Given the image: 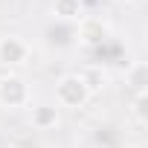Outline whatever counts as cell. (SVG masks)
<instances>
[{"label":"cell","mask_w":148,"mask_h":148,"mask_svg":"<svg viewBox=\"0 0 148 148\" xmlns=\"http://www.w3.org/2000/svg\"><path fill=\"white\" fill-rule=\"evenodd\" d=\"M76 41L84 47V49H102L108 41H110V26L108 21L102 18H82L76 23Z\"/></svg>","instance_id":"obj_3"},{"label":"cell","mask_w":148,"mask_h":148,"mask_svg":"<svg viewBox=\"0 0 148 148\" xmlns=\"http://www.w3.org/2000/svg\"><path fill=\"white\" fill-rule=\"evenodd\" d=\"M32 105V87L21 73H3L0 76V108L6 110H21Z\"/></svg>","instance_id":"obj_2"},{"label":"cell","mask_w":148,"mask_h":148,"mask_svg":"<svg viewBox=\"0 0 148 148\" xmlns=\"http://www.w3.org/2000/svg\"><path fill=\"white\" fill-rule=\"evenodd\" d=\"M32 58V47L21 35H0V64L9 67L12 73L18 67H26Z\"/></svg>","instance_id":"obj_4"},{"label":"cell","mask_w":148,"mask_h":148,"mask_svg":"<svg viewBox=\"0 0 148 148\" xmlns=\"http://www.w3.org/2000/svg\"><path fill=\"white\" fill-rule=\"evenodd\" d=\"M49 12H52V21L67 23V26H76L84 18V0H52Z\"/></svg>","instance_id":"obj_6"},{"label":"cell","mask_w":148,"mask_h":148,"mask_svg":"<svg viewBox=\"0 0 148 148\" xmlns=\"http://www.w3.org/2000/svg\"><path fill=\"white\" fill-rule=\"evenodd\" d=\"M61 122V108L55 102H38L29 105V125L35 131H52Z\"/></svg>","instance_id":"obj_5"},{"label":"cell","mask_w":148,"mask_h":148,"mask_svg":"<svg viewBox=\"0 0 148 148\" xmlns=\"http://www.w3.org/2000/svg\"><path fill=\"white\" fill-rule=\"evenodd\" d=\"M90 90L82 79V73H64V76H58L55 82V105L58 108H67V110H79L90 102Z\"/></svg>","instance_id":"obj_1"},{"label":"cell","mask_w":148,"mask_h":148,"mask_svg":"<svg viewBox=\"0 0 148 148\" xmlns=\"http://www.w3.org/2000/svg\"><path fill=\"white\" fill-rule=\"evenodd\" d=\"M113 3H119V6H131V3H139V0H113Z\"/></svg>","instance_id":"obj_10"},{"label":"cell","mask_w":148,"mask_h":148,"mask_svg":"<svg viewBox=\"0 0 148 148\" xmlns=\"http://www.w3.org/2000/svg\"><path fill=\"white\" fill-rule=\"evenodd\" d=\"M136 148H142V145H136Z\"/></svg>","instance_id":"obj_11"},{"label":"cell","mask_w":148,"mask_h":148,"mask_svg":"<svg viewBox=\"0 0 148 148\" xmlns=\"http://www.w3.org/2000/svg\"><path fill=\"white\" fill-rule=\"evenodd\" d=\"M125 82L134 87V93H145L148 90V67H145V61H134L125 70Z\"/></svg>","instance_id":"obj_7"},{"label":"cell","mask_w":148,"mask_h":148,"mask_svg":"<svg viewBox=\"0 0 148 148\" xmlns=\"http://www.w3.org/2000/svg\"><path fill=\"white\" fill-rule=\"evenodd\" d=\"M131 113H134V119L142 125L145 122V93H134V105H131Z\"/></svg>","instance_id":"obj_9"},{"label":"cell","mask_w":148,"mask_h":148,"mask_svg":"<svg viewBox=\"0 0 148 148\" xmlns=\"http://www.w3.org/2000/svg\"><path fill=\"white\" fill-rule=\"evenodd\" d=\"M82 79H84L87 90L96 93V90H102V87L108 84V73L102 70V64H87V67L82 70Z\"/></svg>","instance_id":"obj_8"}]
</instances>
